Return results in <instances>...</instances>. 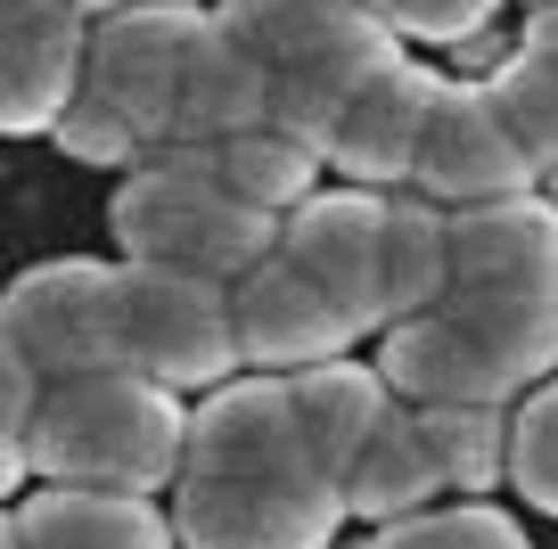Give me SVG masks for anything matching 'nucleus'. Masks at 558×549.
<instances>
[{
  "mask_svg": "<svg viewBox=\"0 0 558 549\" xmlns=\"http://www.w3.org/2000/svg\"><path fill=\"white\" fill-rule=\"evenodd\" d=\"M173 549H329L345 509L304 460L288 378H230L190 411L173 476Z\"/></svg>",
  "mask_w": 558,
  "mask_h": 549,
  "instance_id": "1",
  "label": "nucleus"
},
{
  "mask_svg": "<svg viewBox=\"0 0 558 549\" xmlns=\"http://www.w3.org/2000/svg\"><path fill=\"white\" fill-rule=\"evenodd\" d=\"M181 435H190L181 394H157V386L123 378V369L41 386V411L25 427V476L74 484V492L157 500L181 476Z\"/></svg>",
  "mask_w": 558,
  "mask_h": 549,
  "instance_id": "2",
  "label": "nucleus"
},
{
  "mask_svg": "<svg viewBox=\"0 0 558 549\" xmlns=\"http://www.w3.org/2000/svg\"><path fill=\"white\" fill-rule=\"evenodd\" d=\"M107 230H116L123 263H157V271H190V279H246L263 255L279 246V222L214 181V148H157L148 164H132V181L107 206Z\"/></svg>",
  "mask_w": 558,
  "mask_h": 549,
  "instance_id": "3",
  "label": "nucleus"
},
{
  "mask_svg": "<svg viewBox=\"0 0 558 549\" xmlns=\"http://www.w3.org/2000/svg\"><path fill=\"white\" fill-rule=\"evenodd\" d=\"M116 369L157 394L181 386H230L239 344H230V288L157 263H116Z\"/></svg>",
  "mask_w": 558,
  "mask_h": 549,
  "instance_id": "4",
  "label": "nucleus"
},
{
  "mask_svg": "<svg viewBox=\"0 0 558 549\" xmlns=\"http://www.w3.org/2000/svg\"><path fill=\"white\" fill-rule=\"evenodd\" d=\"M214 25H222L271 83L362 90L369 74H386L402 58V41L386 34L369 9H353V0H222Z\"/></svg>",
  "mask_w": 558,
  "mask_h": 549,
  "instance_id": "5",
  "label": "nucleus"
},
{
  "mask_svg": "<svg viewBox=\"0 0 558 549\" xmlns=\"http://www.w3.org/2000/svg\"><path fill=\"white\" fill-rule=\"evenodd\" d=\"M0 337L25 353L41 386H74V378H107L116 369V263H34L9 279L0 295Z\"/></svg>",
  "mask_w": 558,
  "mask_h": 549,
  "instance_id": "6",
  "label": "nucleus"
},
{
  "mask_svg": "<svg viewBox=\"0 0 558 549\" xmlns=\"http://www.w3.org/2000/svg\"><path fill=\"white\" fill-rule=\"evenodd\" d=\"M206 9H165V0H140V9H116V17L90 25L83 41V90L107 99L123 123H132L148 148L173 139V99H181V58H190Z\"/></svg>",
  "mask_w": 558,
  "mask_h": 549,
  "instance_id": "7",
  "label": "nucleus"
},
{
  "mask_svg": "<svg viewBox=\"0 0 558 549\" xmlns=\"http://www.w3.org/2000/svg\"><path fill=\"white\" fill-rule=\"evenodd\" d=\"M378 239H386V197L378 190H313L279 222L271 255L353 328H386V288H378Z\"/></svg>",
  "mask_w": 558,
  "mask_h": 549,
  "instance_id": "8",
  "label": "nucleus"
},
{
  "mask_svg": "<svg viewBox=\"0 0 558 549\" xmlns=\"http://www.w3.org/2000/svg\"><path fill=\"white\" fill-rule=\"evenodd\" d=\"M444 295H525L558 304V206L542 190L444 213Z\"/></svg>",
  "mask_w": 558,
  "mask_h": 549,
  "instance_id": "9",
  "label": "nucleus"
},
{
  "mask_svg": "<svg viewBox=\"0 0 558 549\" xmlns=\"http://www.w3.org/2000/svg\"><path fill=\"white\" fill-rule=\"evenodd\" d=\"M525 190H534V172L493 123L485 83H444L436 115L418 132V156H411V197H427L436 213H469V206H501V197H525Z\"/></svg>",
  "mask_w": 558,
  "mask_h": 549,
  "instance_id": "10",
  "label": "nucleus"
},
{
  "mask_svg": "<svg viewBox=\"0 0 558 549\" xmlns=\"http://www.w3.org/2000/svg\"><path fill=\"white\" fill-rule=\"evenodd\" d=\"M230 344H239V369H320V361L353 353V328L304 288L279 255H263L246 279H230Z\"/></svg>",
  "mask_w": 558,
  "mask_h": 549,
  "instance_id": "11",
  "label": "nucleus"
},
{
  "mask_svg": "<svg viewBox=\"0 0 558 549\" xmlns=\"http://www.w3.org/2000/svg\"><path fill=\"white\" fill-rule=\"evenodd\" d=\"M83 41L66 0H0V132H50L83 83Z\"/></svg>",
  "mask_w": 558,
  "mask_h": 549,
  "instance_id": "12",
  "label": "nucleus"
},
{
  "mask_svg": "<svg viewBox=\"0 0 558 549\" xmlns=\"http://www.w3.org/2000/svg\"><path fill=\"white\" fill-rule=\"evenodd\" d=\"M436 74L395 58L386 74H369L362 90L345 99L337 115V139H329V164L320 172H345L353 190H402L411 181V156H418V132L436 115Z\"/></svg>",
  "mask_w": 558,
  "mask_h": 549,
  "instance_id": "13",
  "label": "nucleus"
},
{
  "mask_svg": "<svg viewBox=\"0 0 558 549\" xmlns=\"http://www.w3.org/2000/svg\"><path fill=\"white\" fill-rule=\"evenodd\" d=\"M263 99H271V74L239 50V41L214 25H197L190 58H181V99H173V139L190 148H214V139H239V132H263ZM165 139V148H173Z\"/></svg>",
  "mask_w": 558,
  "mask_h": 549,
  "instance_id": "14",
  "label": "nucleus"
},
{
  "mask_svg": "<svg viewBox=\"0 0 558 549\" xmlns=\"http://www.w3.org/2000/svg\"><path fill=\"white\" fill-rule=\"evenodd\" d=\"M17 549H173V516L157 500L123 492H74V484H41L9 509Z\"/></svg>",
  "mask_w": 558,
  "mask_h": 549,
  "instance_id": "15",
  "label": "nucleus"
},
{
  "mask_svg": "<svg viewBox=\"0 0 558 549\" xmlns=\"http://www.w3.org/2000/svg\"><path fill=\"white\" fill-rule=\"evenodd\" d=\"M386 411H395V394H386L378 369H362V361H320V369H296V378H288L296 443H304V460H313L329 484L353 467V451L378 435Z\"/></svg>",
  "mask_w": 558,
  "mask_h": 549,
  "instance_id": "16",
  "label": "nucleus"
},
{
  "mask_svg": "<svg viewBox=\"0 0 558 549\" xmlns=\"http://www.w3.org/2000/svg\"><path fill=\"white\" fill-rule=\"evenodd\" d=\"M444 500V467L436 451H427V427H418V411H386L378 435H369L362 451H353V467L337 476V509L345 516H369V525H395V516H418Z\"/></svg>",
  "mask_w": 558,
  "mask_h": 549,
  "instance_id": "17",
  "label": "nucleus"
},
{
  "mask_svg": "<svg viewBox=\"0 0 558 549\" xmlns=\"http://www.w3.org/2000/svg\"><path fill=\"white\" fill-rule=\"evenodd\" d=\"M378 288H386V328L418 320L444 304V213L427 197H386V239H378Z\"/></svg>",
  "mask_w": 558,
  "mask_h": 549,
  "instance_id": "18",
  "label": "nucleus"
},
{
  "mask_svg": "<svg viewBox=\"0 0 558 549\" xmlns=\"http://www.w3.org/2000/svg\"><path fill=\"white\" fill-rule=\"evenodd\" d=\"M214 181H222L239 206L288 222V213L320 190V164L304 148H288L279 132H239V139H214Z\"/></svg>",
  "mask_w": 558,
  "mask_h": 549,
  "instance_id": "19",
  "label": "nucleus"
},
{
  "mask_svg": "<svg viewBox=\"0 0 558 549\" xmlns=\"http://www.w3.org/2000/svg\"><path fill=\"white\" fill-rule=\"evenodd\" d=\"M485 107L493 123L509 132V148L525 156V172H534V190L558 172V66H542V58H501V66L485 74Z\"/></svg>",
  "mask_w": 558,
  "mask_h": 549,
  "instance_id": "20",
  "label": "nucleus"
},
{
  "mask_svg": "<svg viewBox=\"0 0 558 549\" xmlns=\"http://www.w3.org/2000/svg\"><path fill=\"white\" fill-rule=\"evenodd\" d=\"M418 427L444 467V492L493 500V484L509 476V411H418Z\"/></svg>",
  "mask_w": 558,
  "mask_h": 549,
  "instance_id": "21",
  "label": "nucleus"
},
{
  "mask_svg": "<svg viewBox=\"0 0 558 549\" xmlns=\"http://www.w3.org/2000/svg\"><path fill=\"white\" fill-rule=\"evenodd\" d=\"M353 549H534V541H525V525L509 509H493V500H436V509L362 533Z\"/></svg>",
  "mask_w": 558,
  "mask_h": 549,
  "instance_id": "22",
  "label": "nucleus"
},
{
  "mask_svg": "<svg viewBox=\"0 0 558 549\" xmlns=\"http://www.w3.org/2000/svg\"><path fill=\"white\" fill-rule=\"evenodd\" d=\"M509 484L525 509L558 516V378H542L509 411Z\"/></svg>",
  "mask_w": 558,
  "mask_h": 549,
  "instance_id": "23",
  "label": "nucleus"
},
{
  "mask_svg": "<svg viewBox=\"0 0 558 549\" xmlns=\"http://www.w3.org/2000/svg\"><path fill=\"white\" fill-rule=\"evenodd\" d=\"M50 139L74 156V164H148V139H140V132H132V123H123L107 99H90L83 83H74V99L58 107Z\"/></svg>",
  "mask_w": 558,
  "mask_h": 549,
  "instance_id": "24",
  "label": "nucleus"
},
{
  "mask_svg": "<svg viewBox=\"0 0 558 549\" xmlns=\"http://www.w3.org/2000/svg\"><path fill=\"white\" fill-rule=\"evenodd\" d=\"M501 0H386V34L395 41H469Z\"/></svg>",
  "mask_w": 558,
  "mask_h": 549,
  "instance_id": "25",
  "label": "nucleus"
},
{
  "mask_svg": "<svg viewBox=\"0 0 558 549\" xmlns=\"http://www.w3.org/2000/svg\"><path fill=\"white\" fill-rule=\"evenodd\" d=\"M34 411H41V378L25 369V353H17V344L0 337V435H9V443H25Z\"/></svg>",
  "mask_w": 558,
  "mask_h": 549,
  "instance_id": "26",
  "label": "nucleus"
},
{
  "mask_svg": "<svg viewBox=\"0 0 558 549\" xmlns=\"http://www.w3.org/2000/svg\"><path fill=\"white\" fill-rule=\"evenodd\" d=\"M525 58H542V66H558V0H550V9H534V17H525Z\"/></svg>",
  "mask_w": 558,
  "mask_h": 549,
  "instance_id": "27",
  "label": "nucleus"
},
{
  "mask_svg": "<svg viewBox=\"0 0 558 549\" xmlns=\"http://www.w3.org/2000/svg\"><path fill=\"white\" fill-rule=\"evenodd\" d=\"M83 25H99V17H116V9H140V0H66ZM165 9H206V0H165Z\"/></svg>",
  "mask_w": 558,
  "mask_h": 549,
  "instance_id": "28",
  "label": "nucleus"
},
{
  "mask_svg": "<svg viewBox=\"0 0 558 549\" xmlns=\"http://www.w3.org/2000/svg\"><path fill=\"white\" fill-rule=\"evenodd\" d=\"M17 484H25V443H9V435H0V509L17 500Z\"/></svg>",
  "mask_w": 558,
  "mask_h": 549,
  "instance_id": "29",
  "label": "nucleus"
},
{
  "mask_svg": "<svg viewBox=\"0 0 558 549\" xmlns=\"http://www.w3.org/2000/svg\"><path fill=\"white\" fill-rule=\"evenodd\" d=\"M0 549H17V533H9V509H0Z\"/></svg>",
  "mask_w": 558,
  "mask_h": 549,
  "instance_id": "30",
  "label": "nucleus"
},
{
  "mask_svg": "<svg viewBox=\"0 0 558 549\" xmlns=\"http://www.w3.org/2000/svg\"><path fill=\"white\" fill-rule=\"evenodd\" d=\"M353 9H369V17H378V25H386V0H353Z\"/></svg>",
  "mask_w": 558,
  "mask_h": 549,
  "instance_id": "31",
  "label": "nucleus"
},
{
  "mask_svg": "<svg viewBox=\"0 0 558 549\" xmlns=\"http://www.w3.org/2000/svg\"><path fill=\"white\" fill-rule=\"evenodd\" d=\"M542 197H550V206H558V172H550V181H542Z\"/></svg>",
  "mask_w": 558,
  "mask_h": 549,
  "instance_id": "32",
  "label": "nucleus"
},
{
  "mask_svg": "<svg viewBox=\"0 0 558 549\" xmlns=\"http://www.w3.org/2000/svg\"><path fill=\"white\" fill-rule=\"evenodd\" d=\"M525 9H550V0H525Z\"/></svg>",
  "mask_w": 558,
  "mask_h": 549,
  "instance_id": "33",
  "label": "nucleus"
}]
</instances>
